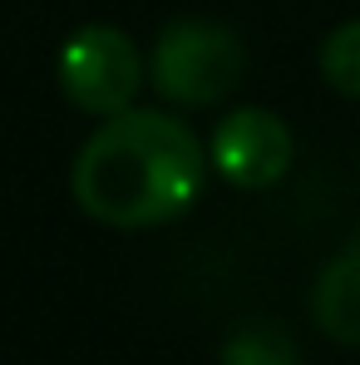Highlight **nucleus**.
<instances>
[{"mask_svg":"<svg viewBox=\"0 0 360 365\" xmlns=\"http://www.w3.org/2000/svg\"><path fill=\"white\" fill-rule=\"evenodd\" d=\"M321 74L336 94L360 99V20H346L321 45Z\"/></svg>","mask_w":360,"mask_h":365,"instance_id":"obj_7","label":"nucleus"},{"mask_svg":"<svg viewBox=\"0 0 360 365\" xmlns=\"http://www.w3.org/2000/svg\"><path fill=\"white\" fill-rule=\"evenodd\" d=\"M207 182L197 133L163 109H123L104 119L74 153L69 192L84 217L143 232L182 217Z\"/></svg>","mask_w":360,"mask_h":365,"instance_id":"obj_1","label":"nucleus"},{"mask_svg":"<svg viewBox=\"0 0 360 365\" xmlns=\"http://www.w3.org/2000/svg\"><path fill=\"white\" fill-rule=\"evenodd\" d=\"M143 79H148V60L119 25H84L60 50V89L79 114L114 119L133 109Z\"/></svg>","mask_w":360,"mask_h":365,"instance_id":"obj_3","label":"nucleus"},{"mask_svg":"<svg viewBox=\"0 0 360 365\" xmlns=\"http://www.w3.org/2000/svg\"><path fill=\"white\" fill-rule=\"evenodd\" d=\"M222 365H297V341L272 321H247L227 336Z\"/></svg>","mask_w":360,"mask_h":365,"instance_id":"obj_6","label":"nucleus"},{"mask_svg":"<svg viewBox=\"0 0 360 365\" xmlns=\"http://www.w3.org/2000/svg\"><path fill=\"white\" fill-rule=\"evenodd\" d=\"M311 316L331 341L360 346V232L321 267L311 292Z\"/></svg>","mask_w":360,"mask_h":365,"instance_id":"obj_5","label":"nucleus"},{"mask_svg":"<svg viewBox=\"0 0 360 365\" xmlns=\"http://www.w3.org/2000/svg\"><path fill=\"white\" fill-rule=\"evenodd\" d=\"M242 69H247V50L237 35L217 20H192V15L168 20L148 55L153 89L182 109L222 104L242 84Z\"/></svg>","mask_w":360,"mask_h":365,"instance_id":"obj_2","label":"nucleus"},{"mask_svg":"<svg viewBox=\"0 0 360 365\" xmlns=\"http://www.w3.org/2000/svg\"><path fill=\"white\" fill-rule=\"evenodd\" d=\"M292 153H297L292 128L272 109H252L247 104V109H232L212 128V168L232 187H247V192L287 178Z\"/></svg>","mask_w":360,"mask_h":365,"instance_id":"obj_4","label":"nucleus"}]
</instances>
